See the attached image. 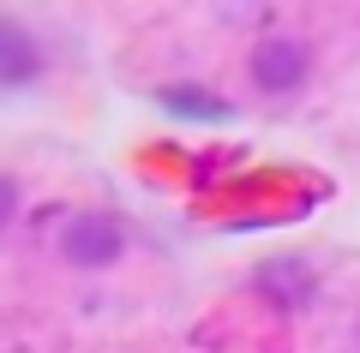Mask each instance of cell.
Returning a JSON list of instances; mask_svg holds the SVG:
<instances>
[{
	"instance_id": "2",
	"label": "cell",
	"mask_w": 360,
	"mask_h": 353,
	"mask_svg": "<svg viewBox=\"0 0 360 353\" xmlns=\"http://www.w3.org/2000/svg\"><path fill=\"white\" fill-rule=\"evenodd\" d=\"M312 72V54L300 36H264L252 48V84L264 90V96H288V90H300Z\"/></svg>"
},
{
	"instance_id": "5",
	"label": "cell",
	"mask_w": 360,
	"mask_h": 353,
	"mask_svg": "<svg viewBox=\"0 0 360 353\" xmlns=\"http://www.w3.org/2000/svg\"><path fill=\"white\" fill-rule=\"evenodd\" d=\"M13 210H18V186H13L6 174H0V227L13 222Z\"/></svg>"
},
{
	"instance_id": "1",
	"label": "cell",
	"mask_w": 360,
	"mask_h": 353,
	"mask_svg": "<svg viewBox=\"0 0 360 353\" xmlns=\"http://www.w3.org/2000/svg\"><path fill=\"white\" fill-rule=\"evenodd\" d=\"M120 252H127V234H120V222H115V215H103V210L72 215L66 234H60V258H66V264H78V269H108Z\"/></svg>"
},
{
	"instance_id": "4",
	"label": "cell",
	"mask_w": 360,
	"mask_h": 353,
	"mask_svg": "<svg viewBox=\"0 0 360 353\" xmlns=\"http://www.w3.org/2000/svg\"><path fill=\"white\" fill-rule=\"evenodd\" d=\"M162 108L168 114H198V120H229V102H217V96H205V90H162Z\"/></svg>"
},
{
	"instance_id": "3",
	"label": "cell",
	"mask_w": 360,
	"mask_h": 353,
	"mask_svg": "<svg viewBox=\"0 0 360 353\" xmlns=\"http://www.w3.org/2000/svg\"><path fill=\"white\" fill-rule=\"evenodd\" d=\"M37 72H42L37 42H30L18 25H0V84H30Z\"/></svg>"
}]
</instances>
